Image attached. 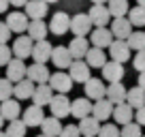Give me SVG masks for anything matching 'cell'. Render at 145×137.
<instances>
[{
	"label": "cell",
	"mask_w": 145,
	"mask_h": 137,
	"mask_svg": "<svg viewBox=\"0 0 145 137\" xmlns=\"http://www.w3.org/2000/svg\"><path fill=\"white\" fill-rule=\"evenodd\" d=\"M128 22H130V26H137V28H141V26H145V7H132V9H128Z\"/></svg>",
	"instance_id": "e575fe53"
},
{
	"label": "cell",
	"mask_w": 145,
	"mask_h": 137,
	"mask_svg": "<svg viewBox=\"0 0 145 137\" xmlns=\"http://www.w3.org/2000/svg\"><path fill=\"white\" fill-rule=\"evenodd\" d=\"M49 88L56 92V94H68L72 90V79L68 77L66 71H56V73L49 75Z\"/></svg>",
	"instance_id": "6da1fadb"
},
{
	"label": "cell",
	"mask_w": 145,
	"mask_h": 137,
	"mask_svg": "<svg viewBox=\"0 0 145 137\" xmlns=\"http://www.w3.org/2000/svg\"><path fill=\"white\" fill-rule=\"evenodd\" d=\"M96 137H120L118 124H100V131Z\"/></svg>",
	"instance_id": "74e56055"
},
{
	"label": "cell",
	"mask_w": 145,
	"mask_h": 137,
	"mask_svg": "<svg viewBox=\"0 0 145 137\" xmlns=\"http://www.w3.org/2000/svg\"><path fill=\"white\" fill-rule=\"evenodd\" d=\"M111 118L115 120L118 124H128L132 122V118H135V109H132L128 103H120V105H113V114H111Z\"/></svg>",
	"instance_id": "603a6c76"
},
{
	"label": "cell",
	"mask_w": 145,
	"mask_h": 137,
	"mask_svg": "<svg viewBox=\"0 0 145 137\" xmlns=\"http://www.w3.org/2000/svg\"><path fill=\"white\" fill-rule=\"evenodd\" d=\"M34 84L30 79H22V82L13 84V94L15 101H24V99H32V92H34Z\"/></svg>",
	"instance_id": "f546056e"
},
{
	"label": "cell",
	"mask_w": 145,
	"mask_h": 137,
	"mask_svg": "<svg viewBox=\"0 0 145 137\" xmlns=\"http://www.w3.org/2000/svg\"><path fill=\"white\" fill-rule=\"evenodd\" d=\"M28 37L32 39V41H45L47 39V32H49V28H47V24L43 22V19H32L30 24H28Z\"/></svg>",
	"instance_id": "d4e9b609"
},
{
	"label": "cell",
	"mask_w": 145,
	"mask_h": 137,
	"mask_svg": "<svg viewBox=\"0 0 145 137\" xmlns=\"http://www.w3.org/2000/svg\"><path fill=\"white\" fill-rule=\"evenodd\" d=\"M54 99V90L49 88V84H39L32 92V101H34L36 107H45L49 105V101Z\"/></svg>",
	"instance_id": "7402d4cb"
},
{
	"label": "cell",
	"mask_w": 145,
	"mask_h": 137,
	"mask_svg": "<svg viewBox=\"0 0 145 137\" xmlns=\"http://www.w3.org/2000/svg\"><path fill=\"white\" fill-rule=\"evenodd\" d=\"M128 0H109L107 2V11H109V15L111 17H126L128 15Z\"/></svg>",
	"instance_id": "1f68e13d"
},
{
	"label": "cell",
	"mask_w": 145,
	"mask_h": 137,
	"mask_svg": "<svg viewBox=\"0 0 145 137\" xmlns=\"http://www.w3.org/2000/svg\"><path fill=\"white\" fill-rule=\"evenodd\" d=\"M49 32L51 34H58V37H62V34H66L68 28H71V17H68L64 11H58V13L51 15V22H49Z\"/></svg>",
	"instance_id": "8992f818"
},
{
	"label": "cell",
	"mask_w": 145,
	"mask_h": 137,
	"mask_svg": "<svg viewBox=\"0 0 145 137\" xmlns=\"http://www.w3.org/2000/svg\"><path fill=\"white\" fill-rule=\"evenodd\" d=\"M9 39H11V30L7 28L5 22H0V45H7Z\"/></svg>",
	"instance_id": "7bdbcfd3"
},
{
	"label": "cell",
	"mask_w": 145,
	"mask_h": 137,
	"mask_svg": "<svg viewBox=\"0 0 145 137\" xmlns=\"http://www.w3.org/2000/svg\"><path fill=\"white\" fill-rule=\"evenodd\" d=\"M13 96V84L9 82V79H0V101H7Z\"/></svg>",
	"instance_id": "f35d334b"
},
{
	"label": "cell",
	"mask_w": 145,
	"mask_h": 137,
	"mask_svg": "<svg viewBox=\"0 0 145 137\" xmlns=\"http://www.w3.org/2000/svg\"><path fill=\"white\" fill-rule=\"evenodd\" d=\"M11 47L9 45H0V67H7L9 64V60H11Z\"/></svg>",
	"instance_id": "b9f144b4"
},
{
	"label": "cell",
	"mask_w": 145,
	"mask_h": 137,
	"mask_svg": "<svg viewBox=\"0 0 145 137\" xmlns=\"http://www.w3.org/2000/svg\"><path fill=\"white\" fill-rule=\"evenodd\" d=\"M126 103L132 107V109H139V107L145 105V90H141L139 86L126 90Z\"/></svg>",
	"instance_id": "4dcf8cb0"
},
{
	"label": "cell",
	"mask_w": 145,
	"mask_h": 137,
	"mask_svg": "<svg viewBox=\"0 0 145 137\" xmlns=\"http://www.w3.org/2000/svg\"><path fill=\"white\" fill-rule=\"evenodd\" d=\"M139 2V7H145V0H137Z\"/></svg>",
	"instance_id": "f907efd6"
},
{
	"label": "cell",
	"mask_w": 145,
	"mask_h": 137,
	"mask_svg": "<svg viewBox=\"0 0 145 137\" xmlns=\"http://www.w3.org/2000/svg\"><path fill=\"white\" fill-rule=\"evenodd\" d=\"M32 45H34V41H32L30 37H17L13 41V49H11V54H15V58H19V60H26V58H30V54H32Z\"/></svg>",
	"instance_id": "5bb4252c"
},
{
	"label": "cell",
	"mask_w": 145,
	"mask_h": 137,
	"mask_svg": "<svg viewBox=\"0 0 145 137\" xmlns=\"http://www.w3.org/2000/svg\"><path fill=\"white\" fill-rule=\"evenodd\" d=\"M51 49H54V45H51L49 41H36L34 45H32V60H34L36 64H45L47 60H49V56H51Z\"/></svg>",
	"instance_id": "2e32d148"
},
{
	"label": "cell",
	"mask_w": 145,
	"mask_h": 137,
	"mask_svg": "<svg viewBox=\"0 0 145 137\" xmlns=\"http://www.w3.org/2000/svg\"><path fill=\"white\" fill-rule=\"evenodd\" d=\"M49 109H51V116L58 120L71 116V101H68L66 94H54V99L49 101Z\"/></svg>",
	"instance_id": "7a4b0ae2"
},
{
	"label": "cell",
	"mask_w": 145,
	"mask_h": 137,
	"mask_svg": "<svg viewBox=\"0 0 145 137\" xmlns=\"http://www.w3.org/2000/svg\"><path fill=\"white\" fill-rule=\"evenodd\" d=\"M77 128H79V135H83V137H96L100 131V122L96 118H92V116H88V118L79 120Z\"/></svg>",
	"instance_id": "83f0119b"
},
{
	"label": "cell",
	"mask_w": 145,
	"mask_h": 137,
	"mask_svg": "<svg viewBox=\"0 0 145 137\" xmlns=\"http://www.w3.org/2000/svg\"><path fill=\"white\" fill-rule=\"evenodd\" d=\"M124 64L120 62H113V60H107V62L103 64V77L107 79L109 84H120L124 79Z\"/></svg>",
	"instance_id": "ba28073f"
},
{
	"label": "cell",
	"mask_w": 145,
	"mask_h": 137,
	"mask_svg": "<svg viewBox=\"0 0 145 137\" xmlns=\"http://www.w3.org/2000/svg\"><path fill=\"white\" fill-rule=\"evenodd\" d=\"M71 116H72V118H77V120L92 116V101L86 99V96H83V99L79 96V99L71 101Z\"/></svg>",
	"instance_id": "ac0fdd59"
},
{
	"label": "cell",
	"mask_w": 145,
	"mask_h": 137,
	"mask_svg": "<svg viewBox=\"0 0 145 137\" xmlns=\"http://www.w3.org/2000/svg\"><path fill=\"white\" fill-rule=\"evenodd\" d=\"M135 120H137V124H139V126H145V105L137 109V114H135Z\"/></svg>",
	"instance_id": "ee69618b"
},
{
	"label": "cell",
	"mask_w": 145,
	"mask_h": 137,
	"mask_svg": "<svg viewBox=\"0 0 145 137\" xmlns=\"http://www.w3.org/2000/svg\"><path fill=\"white\" fill-rule=\"evenodd\" d=\"M58 137H81V135H79L77 124H66V126H62V131H60Z\"/></svg>",
	"instance_id": "60d3db41"
},
{
	"label": "cell",
	"mask_w": 145,
	"mask_h": 137,
	"mask_svg": "<svg viewBox=\"0 0 145 137\" xmlns=\"http://www.w3.org/2000/svg\"><path fill=\"white\" fill-rule=\"evenodd\" d=\"M47 2L43 0H28L26 2V17L30 19H45L47 17Z\"/></svg>",
	"instance_id": "cb8c5ba5"
},
{
	"label": "cell",
	"mask_w": 145,
	"mask_h": 137,
	"mask_svg": "<svg viewBox=\"0 0 145 137\" xmlns=\"http://www.w3.org/2000/svg\"><path fill=\"white\" fill-rule=\"evenodd\" d=\"M111 34H113L115 41H126L128 37L132 34V26L126 17H118V19H111Z\"/></svg>",
	"instance_id": "30bf717a"
},
{
	"label": "cell",
	"mask_w": 145,
	"mask_h": 137,
	"mask_svg": "<svg viewBox=\"0 0 145 137\" xmlns=\"http://www.w3.org/2000/svg\"><path fill=\"white\" fill-rule=\"evenodd\" d=\"M90 41H92L94 47L105 49V47H109L111 43H113V34H111L109 28H94V30L90 32Z\"/></svg>",
	"instance_id": "e0dca14e"
},
{
	"label": "cell",
	"mask_w": 145,
	"mask_h": 137,
	"mask_svg": "<svg viewBox=\"0 0 145 137\" xmlns=\"http://www.w3.org/2000/svg\"><path fill=\"white\" fill-rule=\"evenodd\" d=\"M92 2H94V5H107L109 0H92Z\"/></svg>",
	"instance_id": "c3c4849f"
},
{
	"label": "cell",
	"mask_w": 145,
	"mask_h": 137,
	"mask_svg": "<svg viewBox=\"0 0 145 137\" xmlns=\"http://www.w3.org/2000/svg\"><path fill=\"white\" fill-rule=\"evenodd\" d=\"M141 137H145V135H141Z\"/></svg>",
	"instance_id": "11a10c76"
},
{
	"label": "cell",
	"mask_w": 145,
	"mask_h": 137,
	"mask_svg": "<svg viewBox=\"0 0 145 137\" xmlns=\"http://www.w3.org/2000/svg\"><path fill=\"white\" fill-rule=\"evenodd\" d=\"M49 60L54 62V67H56V68L64 71V68H68V67H71V62H72V56L68 54V47H64V45H56L54 49H51Z\"/></svg>",
	"instance_id": "8fae6325"
},
{
	"label": "cell",
	"mask_w": 145,
	"mask_h": 137,
	"mask_svg": "<svg viewBox=\"0 0 145 137\" xmlns=\"http://www.w3.org/2000/svg\"><path fill=\"white\" fill-rule=\"evenodd\" d=\"M88 49H90V43H88L86 37H75V39L71 41V45H68V54L72 56V60L86 58Z\"/></svg>",
	"instance_id": "4316f807"
},
{
	"label": "cell",
	"mask_w": 145,
	"mask_h": 137,
	"mask_svg": "<svg viewBox=\"0 0 145 137\" xmlns=\"http://www.w3.org/2000/svg\"><path fill=\"white\" fill-rule=\"evenodd\" d=\"M7 79L11 84H17L22 79H26V64H24V60H19V58L9 60V64H7Z\"/></svg>",
	"instance_id": "4fadbf2b"
},
{
	"label": "cell",
	"mask_w": 145,
	"mask_h": 137,
	"mask_svg": "<svg viewBox=\"0 0 145 137\" xmlns=\"http://www.w3.org/2000/svg\"><path fill=\"white\" fill-rule=\"evenodd\" d=\"M105 99L111 103V105H120V103H126V88H124V84H109L107 86V94H105Z\"/></svg>",
	"instance_id": "484cf974"
},
{
	"label": "cell",
	"mask_w": 145,
	"mask_h": 137,
	"mask_svg": "<svg viewBox=\"0 0 145 137\" xmlns=\"http://www.w3.org/2000/svg\"><path fill=\"white\" fill-rule=\"evenodd\" d=\"M41 128H43V135L45 137H58L60 131H62V122L58 118H54V116H49V118H45L41 122Z\"/></svg>",
	"instance_id": "d6a6232c"
},
{
	"label": "cell",
	"mask_w": 145,
	"mask_h": 137,
	"mask_svg": "<svg viewBox=\"0 0 145 137\" xmlns=\"http://www.w3.org/2000/svg\"><path fill=\"white\" fill-rule=\"evenodd\" d=\"M7 28L11 30V34L13 32H17V34H22V32H26L28 30V17H26V13H22V11H15V13H9L7 15Z\"/></svg>",
	"instance_id": "7c38bea8"
},
{
	"label": "cell",
	"mask_w": 145,
	"mask_h": 137,
	"mask_svg": "<svg viewBox=\"0 0 145 137\" xmlns=\"http://www.w3.org/2000/svg\"><path fill=\"white\" fill-rule=\"evenodd\" d=\"M120 137H141V126L137 122H128L122 126L120 131Z\"/></svg>",
	"instance_id": "8d00e7d4"
},
{
	"label": "cell",
	"mask_w": 145,
	"mask_h": 137,
	"mask_svg": "<svg viewBox=\"0 0 145 137\" xmlns=\"http://www.w3.org/2000/svg\"><path fill=\"white\" fill-rule=\"evenodd\" d=\"M9 5H13V7H26V2L28 0H7Z\"/></svg>",
	"instance_id": "f6af8a7d"
},
{
	"label": "cell",
	"mask_w": 145,
	"mask_h": 137,
	"mask_svg": "<svg viewBox=\"0 0 145 137\" xmlns=\"http://www.w3.org/2000/svg\"><path fill=\"white\" fill-rule=\"evenodd\" d=\"M45 120V114H43V107H36V105H30L28 109L22 111V122L26 126H41V122Z\"/></svg>",
	"instance_id": "d6986e66"
},
{
	"label": "cell",
	"mask_w": 145,
	"mask_h": 137,
	"mask_svg": "<svg viewBox=\"0 0 145 137\" xmlns=\"http://www.w3.org/2000/svg\"><path fill=\"white\" fill-rule=\"evenodd\" d=\"M43 2H47V5H51V2H58V0H43Z\"/></svg>",
	"instance_id": "816d5d0a"
},
{
	"label": "cell",
	"mask_w": 145,
	"mask_h": 137,
	"mask_svg": "<svg viewBox=\"0 0 145 137\" xmlns=\"http://www.w3.org/2000/svg\"><path fill=\"white\" fill-rule=\"evenodd\" d=\"M107 62V54L105 49H98V47H90L86 54V64L90 68H103V64Z\"/></svg>",
	"instance_id": "f1b7e54d"
},
{
	"label": "cell",
	"mask_w": 145,
	"mask_h": 137,
	"mask_svg": "<svg viewBox=\"0 0 145 137\" xmlns=\"http://www.w3.org/2000/svg\"><path fill=\"white\" fill-rule=\"evenodd\" d=\"M139 88H141V90H145V71H143V73H139Z\"/></svg>",
	"instance_id": "bcb514c9"
},
{
	"label": "cell",
	"mask_w": 145,
	"mask_h": 137,
	"mask_svg": "<svg viewBox=\"0 0 145 137\" xmlns=\"http://www.w3.org/2000/svg\"><path fill=\"white\" fill-rule=\"evenodd\" d=\"M88 17H90L92 26L96 28H107V24L111 22V15L107 11V5H94L90 11H88Z\"/></svg>",
	"instance_id": "9c48e42d"
},
{
	"label": "cell",
	"mask_w": 145,
	"mask_h": 137,
	"mask_svg": "<svg viewBox=\"0 0 145 137\" xmlns=\"http://www.w3.org/2000/svg\"><path fill=\"white\" fill-rule=\"evenodd\" d=\"M0 137H7V135H5V131H0Z\"/></svg>",
	"instance_id": "f5cc1de1"
},
{
	"label": "cell",
	"mask_w": 145,
	"mask_h": 137,
	"mask_svg": "<svg viewBox=\"0 0 145 137\" xmlns=\"http://www.w3.org/2000/svg\"><path fill=\"white\" fill-rule=\"evenodd\" d=\"M7 9H9V2H7V0H0V13H7Z\"/></svg>",
	"instance_id": "7dc6e473"
},
{
	"label": "cell",
	"mask_w": 145,
	"mask_h": 137,
	"mask_svg": "<svg viewBox=\"0 0 145 137\" xmlns=\"http://www.w3.org/2000/svg\"><path fill=\"white\" fill-rule=\"evenodd\" d=\"M126 45L130 47V51H132V49H135V51L145 49V32H143V30H137V32H132L130 37L126 39Z\"/></svg>",
	"instance_id": "d590c367"
},
{
	"label": "cell",
	"mask_w": 145,
	"mask_h": 137,
	"mask_svg": "<svg viewBox=\"0 0 145 137\" xmlns=\"http://www.w3.org/2000/svg\"><path fill=\"white\" fill-rule=\"evenodd\" d=\"M132 67H135V71H139V73L145 71V49H141V51L135 54V58H132Z\"/></svg>",
	"instance_id": "ab89813d"
},
{
	"label": "cell",
	"mask_w": 145,
	"mask_h": 137,
	"mask_svg": "<svg viewBox=\"0 0 145 137\" xmlns=\"http://www.w3.org/2000/svg\"><path fill=\"white\" fill-rule=\"evenodd\" d=\"M68 30L75 37H88L92 32V22L88 17V13H77L75 17H71V28Z\"/></svg>",
	"instance_id": "277c9868"
},
{
	"label": "cell",
	"mask_w": 145,
	"mask_h": 137,
	"mask_svg": "<svg viewBox=\"0 0 145 137\" xmlns=\"http://www.w3.org/2000/svg\"><path fill=\"white\" fill-rule=\"evenodd\" d=\"M39 137H45V135H39Z\"/></svg>",
	"instance_id": "db71d44e"
},
{
	"label": "cell",
	"mask_w": 145,
	"mask_h": 137,
	"mask_svg": "<svg viewBox=\"0 0 145 137\" xmlns=\"http://www.w3.org/2000/svg\"><path fill=\"white\" fill-rule=\"evenodd\" d=\"M49 68L45 67V64H30V67H26V79H30L34 86H39V84H47L49 82Z\"/></svg>",
	"instance_id": "52a82bcc"
},
{
	"label": "cell",
	"mask_w": 145,
	"mask_h": 137,
	"mask_svg": "<svg viewBox=\"0 0 145 137\" xmlns=\"http://www.w3.org/2000/svg\"><path fill=\"white\" fill-rule=\"evenodd\" d=\"M68 77L72 79V84H86L88 79L92 77L90 67L86 64V60H72L71 67H68Z\"/></svg>",
	"instance_id": "3957f363"
},
{
	"label": "cell",
	"mask_w": 145,
	"mask_h": 137,
	"mask_svg": "<svg viewBox=\"0 0 145 137\" xmlns=\"http://www.w3.org/2000/svg\"><path fill=\"white\" fill-rule=\"evenodd\" d=\"M26 131H28V126L17 118V120H11V122H7L5 135H7V137H26Z\"/></svg>",
	"instance_id": "836d02e7"
},
{
	"label": "cell",
	"mask_w": 145,
	"mask_h": 137,
	"mask_svg": "<svg viewBox=\"0 0 145 137\" xmlns=\"http://www.w3.org/2000/svg\"><path fill=\"white\" fill-rule=\"evenodd\" d=\"M111 114H113V105H111L107 99H100V101H94V103H92V118H96L98 122L109 120Z\"/></svg>",
	"instance_id": "44dd1931"
},
{
	"label": "cell",
	"mask_w": 145,
	"mask_h": 137,
	"mask_svg": "<svg viewBox=\"0 0 145 137\" xmlns=\"http://www.w3.org/2000/svg\"><path fill=\"white\" fill-rule=\"evenodd\" d=\"M0 116L5 118V122L17 120L19 116H22V105H19V101H15V99L2 101V105H0Z\"/></svg>",
	"instance_id": "ffe728a7"
},
{
	"label": "cell",
	"mask_w": 145,
	"mask_h": 137,
	"mask_svg": "<svg viewBox=\"0 0 145 137\" xmlns=\"http://www.w3.org/2000/svg\"><path fill=\"white\" fill-rule=\"evenodd\" d=\"M109 56L113 62L124 64L126 60H130V47L126 45V41H115L113 39V43L109 45Z\"/></svg>",
	"instance_id": "9a60e30c"
},
{
	"label": "cell",
	"mask_w": 145,
	"mask_h": 137,
	"mask_svg": "<svg viewBox=\"0 0 145 137\" xmlns=\"http://www.w3.org/2000/svg\"><path fill=\"white\" fill-rule=\"evenodd\" d=\"M83 86H86L83 88V90H86V99H90V101H100L107 94V86H105V82L98 79V77H90Z\"/></svg>",
	"instance_id": "5b68a950"
},
{
	"label": "cell",
	"mask_w": 145,
	"mask_h": 137,
	"mask_svg": "<svg viewBox=\"0 0 145 137\" xmlns=\"http://www.w3.org/2000/svg\"><path fill=\"white\" fill-rule=\"evenodd\" d=\"M2 124H5V118H2V116H0V131H2Z\"/></svg>",
	"instance_id": "681fc988"
}]
</instances>
